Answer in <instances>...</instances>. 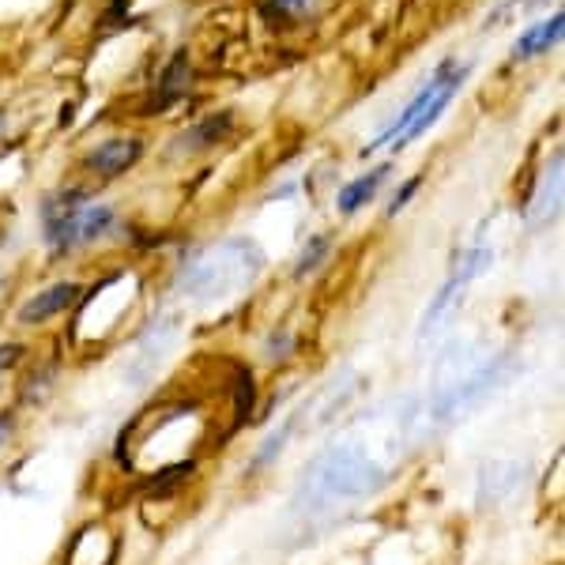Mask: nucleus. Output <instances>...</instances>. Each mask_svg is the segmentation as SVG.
I'll use <instances>...</instances> for the list:
<instances>
[{"label": "nucleus", "instance_id": "f257e3e1", "mask_svg": "<svg viewBox=\"0 0 565 565\" xmlns=\"http://www.w3.org/2000/svg\"><path fill=\"white\" fill-rule=\"evenodd\" d=\"M385 482V468L370 452L354 445H335L309 463L306 479L298 482L295 513L298 516H324L335 513L340 505L370 498Z\"/></svg>", "mask_w": 565, "mask_h": 565}, {"label": "nucleus", "instance_id": "f03ea898", "mask_svg": "<svg viewBox=\"0 0 565 565\" xmlns=\"http://www.w3.org/2000/svg\"><path fill=\"white\" fill-rule=\"evenodd\" d=\"M264 257L249 238H226L215 245H204L193 257L181 264L178 290L193 302H218L249 287L260 276Z\"/></svg>", "mask_w": 565, "mask_h": 565}, {"label": "nucleus", "instance_id": "7ed1b4c3", "mask_svg": "<svg viewBox=\"0 0 565 565\" xmlns=\"http://www.w3.org/2000/svg\"><path fill=\"white\" fill-rule=\"evenodd\" d=\"M45 242L53 253H76L84 245L98 242L114 226V207L90 204L84 189H61L42 204Z\"/></svg>", "mask_w": 565, "mask_h": 565}, {"label": "nucleus", "instance_id": "20e7f679", "mask_svg": "<svg viewBox=\"0 0 565 565\" xmlns=\"http://www.w3.org/2000/svg\"><path fill=\"white\" fill-rule=\"evenodd\" d=\"M463 76H468V68L457 65V61H445V65L430 76V84H423V90H418L412 103L399 109V117L392 121V129L381 132L362 154H370V151H377V148H396V151L407 148V143H412L415 136H423L426 129H430L437 117H441V109L449 106L452 98H457Z\"/></svg>", "mask_w": 565, "mask_h": 565}, {"label": "nucleus", "instance_id": "39448f33", "mask_svg": "<svg viewBox=\"0 0 565 565\" xmlns=\"http://www.w3.org/2000/svg\"><path fill=\"white\" fill-rule=\"evenodd\" d=\"M490 260H494V253L490 249H471V253H463V257L457 260V268H452V276L441 282V290L434 295V302L426 306V313H423V328H418V335H430L441 328V321L449 317V309L457 306V298L463 295V287H468L471 279H479L482 271L490 268Z\"/></svg>", "mask_w": 565, "mask_h": 565}, {"label": "nucleus", "instance_id": "423d86ee", "mask_svg": "<svg viewBox=\"0 0 565 565\" xmlns=\"http://www.w3.org/2000/svg\"><path fill=\"white\" fill-rule=\"evenodd\" d=\"M140 154H143L140 140H132V136H117V140H106V143H98V148H90L84 167L98 178H121L125 170H132L136 162H140Z\"/></svg>", "mask_w": 565, "mask_h": 565}, {"label": "nucleus", "instance_id": "0eeeda50", "mask_svg": "<svg viewBox=\"0 0 565 565\" xmlns=\"http://www.w3.org/2000/svg\"><path fill=\"white\" fill-rule=\"evenodd\" d=\"M562 212V151H554V159L543 167L540 181H535V193L527 200V223L546 226L554 223Z\"/></svg>", "mask_w": 565, "mask_h": 565}, {"label": "nucleus", "instance_id": "6e6552de", "mask_svg": "<svg viewBox=\"0 0 565 565\" xmlns=\"http://www.w3.org/2000/svg\"><path fill=\"white\" fill-rule=\"evenodd\" d=\"M79 298V287L76 282H57V287L42 290V295H34L31 302L20 306V324L23 328H34V324H45L50 317L65 313V309Z\"/></svg>", "mask_w": 565, "mask_h": 565}, {"label": "nucleus", "instance_id": "1a4fd4ad", "mask_svg": "<svg viewBox=\"0 0 565 565\" xmlns=\"http://www.w3.org/2000/svg\"><path fill=\"white\" fill-rule=\"evenodd\" d=\"M562 31H565V15H562V12H554L551 20H543V23H532V26H527V31L521 34V39H516L513 57H516V61L540 57V53H546L554 42L562 39Z\"/></svg>", "mask_w": 565, "mask_h": 565}, {"label": "nucleus", "instance_id": "9d476101", "mask_svg": "<svg viewBox=\"0 0 565 565\" xmlns=\"http://www.w3.org/2000/svg\"><path fill=\"white\" fill-rule=\"evenodd\" d=\"M388 178V167L381 170H370V174H362L359 181H351V185L340 189V196H335V207H340L343 215H354L359 207H366L373 196H377V189L385 185Z\"/></svg>", "mask_w": 565, "mask_h": 565}, {"label": "nucleus", "instance_id": "9b49d317", "mask_svg": "<svg viewBox=\"0 0 565 565\" xmlns=\"http://www.w3.org/2000/svg\"><path fill=\"white\" fill-rule=\"evenodd\" d=\"M231 129V117H212L207 125H200V129H193V132H185L178 140V148L181 151H196V148H212V143H218L223 140V132Z\"/></svg>", "mask_w": 565, "mask_h": 565}, {"label": "nucleus", "instance_id": "f8f14e48", "mask_svg": "<svg viewBox=\"0 0 565 565\" xmlns=\"http://www.w3.org/2000/svg\"><path fill=\"white\" fill-rule=\"evenodd\" d=\"M317 4H321V0H268L264 12H268L271 20H302Z\"/></svg>", "mask_w": 565, "mask_h": 565}, {"label": "nucleus", "instance_id": "ddd939ff", "mask_svg": "<svg viewBox=\"0 0 565 565\" xmlns=\"http://www.w3.org/2000/svg\"><path fill=\"white\" fill-rule=\"evenodd\" d=\"M324 249H328V238H313V245L302 253V260H298V276H306V271H313L317 268V260L324 257Z\"/></svg>", "mask_w": 565, "mask_h": 565}, {"label": "nucleus", "instance_id": "4468645a", "mask_svg": "<svg viewBox=\"0 0 565 565\" xmlns=\"http://www.w3.org/2000/svg\"><path fill=\"white\" fill-rule=\"evenodd\" d=\"M20 354H23L20 343H0V373H4L8 366H15V362H20Z\"/></svg>", "mask_w": 565, "mask_h": 565}, {"label": "nucleus", "instance_id": "2eb2a0df", "mask_svg": "<svg viewBox=\"0 0 565 565\" xmlns=\"http://www.w3.org/2000/svg\"><path fill=\"white\" fill-rule=\"evenodd\" d=\"M12 434H15V418L12 415H0V449L12 441Z\"/></svg>", "mask_w": 565, "mask_h": 565}, {"label": "nucleus", "instance_id": "dca6fc26", "mask_svg": "<svg viewBox=\"0 0 565 565\" xmlns=\"http://www.w3.org/2000/svg\"><path fill=\"white\" fill-rule=\"evenodd\" d=\"M415 185H418V181H407V185H404V193H396V200H392V207H388V212H392V215H396V212H399V207H404V204H407V196H412V193H415Z\"/></svg>", "mask_w": 565, "mask_h": 565}]
</instances>
